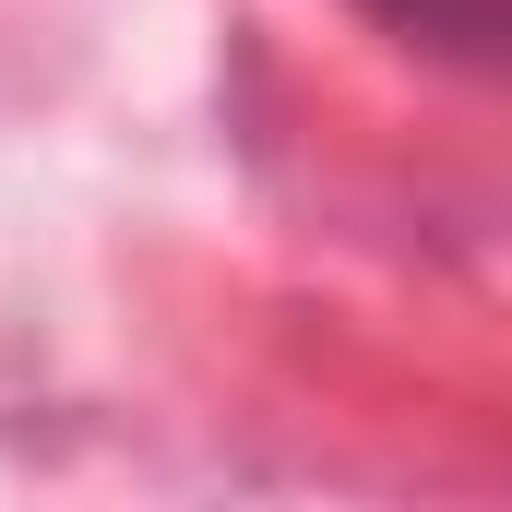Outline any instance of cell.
Segmentation results:
<instances>
[{
  "label": "cell",
  "mask_w": 512,
  "mask_h": 512,
  "mask_svg": "<svg viewBox=\"0 0 512 512\" xmlns=\"http://www.w3.org/2000/svg\"><path fill=\"white\" fill-rule=\"evenodd\" d=\"M358 12L393 24L405 48H429V60H465V72L501 60V24H512V0H358Z\"/></svg>",
  "instance_id": "6da1fadb"
}]
</instances>
